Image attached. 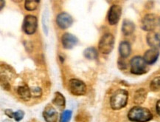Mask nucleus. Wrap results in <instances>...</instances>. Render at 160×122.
I'll list each match as a JSON object with an SVG mask.
<instances>
[{"label": "nucleus", "instance_id": "nucleus-8", "mask_svg": "<svg viewBox=\"0 0 160 122\" xmlns=\"http://www.w3.org/2000/svg\"><path fill=\"white\" fill-rule=\"evenodd\" d=\"M122 15V8L118 5L111 6L108 13V22L111 25H115L119 22Z\"/></svg>", "mask_w": 160, "mask_h": 122}, {"label": "nucleus", "instance_id": "nucleus-27", "mask_svg": "<svg viewBox=\"0 0 160 122\" xmlns=\"http://www.w3.org/2000/svg\"><path fill=\"white\" fill-rule=\"evenodd\" d=\"M1 85L3 89H5V90H10V88H11V85H10V84L8 83V81L6 80L5 78H4V80L2 78H1Z\"/></svg>", "mask_w": 160, "mask_h": 122}, {"label": "nucleus", "instance_id": "nucleus-24", "mask_svg": "<svg viewBox=\"0 0 160 122\" xmlns=\"http://www.w3.org/2000/svg\"><path fill=\"white\" fill-rule=\"evenodd\" d=\"M30 91H31V95L34 98H38L41 97L42 95V89L38 87H36V88H30Z\"/></svg>", "mask_w": 160, "mask_h": 122}, {"label": "nucleus", "instance_id": "nucleus-29", "mask_svg": "<svg viewBox=\"0 0 160 122\" xmlns=\"http://www.w3.org/2000/svg\"><path fill=\"white\" fill-rule=\"evenodd\" d=\"M156 109H157V113L158 115H160V100L157 101V105H156Z\"/></svg>", "mask_w": 160, "mask_h": 122}, {"label": "nucleus", "instance_id": "nucleus-13", "mask_svg": "<svg viewBox=\"0 0 160 122\" xmlns=\"http://www.w3.org/2000/svg\"><path fill=\"white\" fill-rule=\"evenodd\" d=\"M159 56V51L158 50V49L151 48L150 50H148L145 53L143 59H144L145 61L146 62L147 65H153V64L157 61Z\"/></svg>", "mask_w": 160, "mask_h": 122}, {"label": "nucleus", "instance_id": "nucleus-21", "mask_svg": "<svg viewBox=\"0 0 160 122\" xmlns=\"http://www.w3.org/2000/svg\"><path fill=\"white\" fill-rule=\"evenodd\" d=\"M42 26L44 34L48 35L49 31V12L48 11V10H46V11L44 10V13H43Z\"/></svg>", "mask_w": 160, "mask_h": 122}, {"label": "nucleus", "instance_id": "nucleus-1", "mask_svg": "<svg viewBox=\"0 0 160 122\" xmlns=\"http://www.w3.org/2000/svg\"><path fill=\"white\" fill-rule=\"evenodd\" d=\"M128 118L133 122H148L153 119V114L145 107L136 106L129 110Z\"/></svg>", "mask_w": 160, "mask_h": 122}, {"label": "nucleus", "instance_id": "nucleus-19", "mask_svg": "<svg viewBox=\"0 0 160 122\" xmlns=\"http://www.w3.org/2000/svg\"><path fill=\"white\" fill-rule=\"evenodd\" d=\"M83 55L85 58L89 60H95L98 57V52L95 47H89L84 50Z\"/></svg>", "mask_w": 160, "mask_h": 122}, {"label": "nucleus", "instance_id": "nucleus-25", "mask_svg": "<svg viewBox=\"0 0 160 122\" xmlns=\"http://www.w3.org/2000/svg\"><path fill=\"white\" fill-rule=\"evenodd\" d=\"M24 116V112L23 110H18L16 112H14L13 115V119L16 121H20L23 119Z\"/></svg>", "mask_w": 160, "mask_h": 122}, {"label": "nucleus", "instance_id": "nucleus-15", "mask_svg": "<svg viewBox=\"0 0 160 122\" xmlns=\"http://www.w3.org/2000/svg\"><path fill=\"white\" fill-rule=\"evenodd\" d=\"M148 92L144 88H139L135 92L134 96V103L137 105H140L145 102L147 98Z\"/></svg>", "mask_w": 160, "mask_h": 122}, {"label": "nucleus", "instance_id": "nucleus-28", "mask_svg": "<svg viewBox=\"0 0 160 122\" xmlns=\"http://www.w3.org/2000/svg\"><path fill=\"white\" fill-rule=\"evenodd\" d=\"M5 114L7 115L8 117L11 118H13V115H14V112L12 110V109H6L5 110Z\"/></svg>", "mask_w": 160, "mask_h": 122}, {"label": "nucleus", "instance_id": "nucleus-2", "mask_svg": "<svg viewBox=\"0 0 160 122\" xmlns=\"http://www.w3.org/2000/svg\"><path fill=\"white\" fill-rule=\"evenodd\" d=\"M128 99V91L123 89L118 90L112 94L110 98L111 107L114 110H118L126 106Z\"/></svg>", "mask_w": 160, "mask_h": 122}, {"label": "nucleus", "instance_id": "nucleus-3", "mask_svg": "<svg viewBox=\"0 0 160 122\" xmlns=\"http://www.w3.org/2000/svg\"><path fill=\"white\" fill-rule=\"evenodd\" d=\"M130 68L131 73L134 75H142L148 73V67L142 57L137 56L133 57L130 61Z\"/></svg>", "mask_w": 160, "mask_h": 122}, {"label": "nucleus", "instance_id": "nucleus-9", "mask_svg": "<svg viewBox=\"0 0 160 122\" xmlns=\"http://www.w3.org/2000/svg\"><path fill=\"white\" fill-rule=\"evenodd\" d=\"M56 23L61 29L65 30L72 26L73 23V18L70 14L62 12L56 16Z\"/></svg>", "mask_w": 160, "mask_h": 122}, {"label": "nucleus", "instance_id": "nucleus-22", "mask_svg": "<svg viewBox=\"0 0 160 122\" xmlns=\"http://www.w3.org/2000/svg\"><path fill=\"white\" fill-rule=\"evenodd\" d=\"M150 89L151 91L157 92L160 90V76H157L150 83Z\"/></svg>", "mask_w": 160, "mask_h": 122}, {"label": "nucleus", "instance_id": "nucleus-31", "mask_svg": "<svg viewBox=\"0 0 160 122\" xmlns=\"http://www.w3.org/2000/svg\"><path fill=\"white\" fill-rule=\"evenodd\" d=\"M159 26H160V18L159 19Z\"/></svg>", "mask_w": 160, "mask_h": 122}, {"label": "nucleus", "instance_id": "nucleus-30", "mask_svg": "<svg viewBox=\"0 0 160 122\" xmlns=\"http://www.w3.org/2000/svg\"><path fill=\"white\" fill-rule=\"evenodd\" d=\"M0 3H1V8H0V10H2V8H3V6H5V5H3V4L4 5H5V1H2V0H1V1H0Z\"/></svg>", "mask_w": 160, "mask_h": 122}, {"label": "nucleus", "instance_id": "nucleus-20", "mask_svg": "<svg viewBox=\"0 0 160 122\" xmlns=\"http://www.w3.org/2000/svg\"><path fill=\"white\" fill-rule=\"evenodd\" d=\"M39 3L38 0H27L24 2V8L28 11H35Z\"/></svg>", "mask_w": 160, "mask_h": 122}, {"label": "nucleus", "instance_id": "nucleus-17", "mask_svg": "<svg viewBox=\"0 0 160 122\" xmlns=\"http://www.w3.org/2000/svg\"><path fill=\"white\" fill-rule=\"evenodd\" d=\"M135 24L134 22L128 19H125L122 24V32L125 36H130L134 33Z\"/></svg>", "mask_w": 160, "mask_h": 122}, {"label": "nucleus", "instance_id": "nucleus-4", "mask_svg": "<svg viewBox=\"0 0 160 122\" xmlns=\"http://www.w3.org/2000/svg\"><path fill=\"white\" fill-rule=\"evenodd\" d=\"M114 46V37L112 34H106L100 38L98 49L102 54L108 55L112 52Z\"/></svg>", "mask_w": 160, "mask_h": 122}, {"label": "nucleus", "instance_id": "nucleus-23", "mask_svg": "<svg viewBox=\"0 0 160 122\" xmlns=\"http://www.w3.org/2000/svg\"><path fill=\"white\" fill-rule=\"evenodd\" d=\"M72 115V112L71 110L67 109V110L63 111L61 114L59 122H69L71 120Z\"/></svg>", "mask_w": 160, "mask_h": 122}, {"label": "nucleus", "instance_id": "nucleus-10", "mask_svg": "<svg viewBox=\"0 0 160 122\" xmlns=\"http://www.w3.org/2000/svg\"><path fill=\"white\" fill-rule=\"evenodd\" d=\"M78 42V39L74 35L69 33H65L61 36V43L64 49H72L75 46Z\"/></svg>", "mask_w": 160, "mask_h": 122}, {"label": "nucleus", "instance_id": "nucleus-12", "mask_svg": "<svg viewBox=\"0 0 160 122\" xmlns=\"http://www.w3.org/2000/svg\"><path fill=\"white\" fill-rule=\"evenodd\" d=\"M43 117L47 122H57L58 119V113L54 107L48 105L43 111Z\"/></svg>", "mask_w": 160, "mask_h": 122}, {"label": "nucleus", "instance_id": "nucleus-11", "mask_svg": "<svg viewBox=\"0 0 160 122\" xmlns=\"http://www.w3.org/2000/svg\"><path fill=\"white\" fill-rule=\"evenodd\" d=\"M147 42L150 47L153 49H158L160 47V30H153L149 32L146 37Z\"/></svg>", "mask_w": 160, "mask_h": 122}, {"label": "nucleus", "instance_id": "nucleus-18", "mask_svg": "<svg viewBox=\"0 0 160 122\" xmlns=\"http://www.w3.org/2000/svg\"><path fill=\"white\" fill-rule=\"evenodd\" d=\"M52 104L57 106L60 109H63L66 106V98L60 92H55L54 98L52 99Z\"/></svg>", "mask_w": 160, "mask_h": 122}, {"label": "nucleus", "instance_id": "nucleus-16", "mask_svg": "<svg viewBox=\"0 0 160 122\" xmlns=\"http://www.w3.org/2000/svg\"><path fill=\"white\" fill-rule=\"evenodd\" d=\"M17 93L20 98L24 101H28L31 98V91L30 88H28L27 85L19 86L17 88Z\"/></svg>", "mask_w": 160, "mask_h": 122}, {"label": "nucleus", "instance_id": "nucleus-7", "mask_svg": "<svg viewBox=\"0 0 160 122\" xmlns=\"http://www.w3.org/2000/svg\"><path fill=\"white\" fill-rule=\"evenodd\" d=\"M38 27V19L35 16L27 15L24 19L22 30L28 35H32L36 31Z\"/></svg>", "mask_w": 160, "mask_h": 122}, {"label": "nucleus", "instance_id": "nucleus-5", "mask_svg": "<svg viewBox=\"0 0 160 122\" xmlns=\"http://www.w3.org/2000/svg\"><path fill=\"white\" fill-rule=\"evenodd\" d=\"M159 24V19L153 13H148L142 18L141 22V28L143 30L151 32L154 30Z\"/></svg>", "mask_w": 160, "mask_h": 122}, {"label": "nucleus", "instance_id": "nucleus-6", "mask_svg": "<svg viewBox=\"0 0 160 122\" xmlns=\"http://www.w3.org/2000/svg\"><path fill=\"white\" fill-rule=\"evenodd\" d=\"M69 90L74 96H83L87 92V85L83 81L78 78H71L69 82Z\"/></svg>", "mask_w": 160, "mask_h": 122}, {"label": "nucleus", "instance_id": "nucleus-14", "mask_svg": "<svg viewBox=\"0 0 160 122\" xmlns=\"http://www.w3.org/2000/svg\"><path fill=\"white\" fill-rule=\"evenodd\" d=\"M131 47L130 43L128 41H122L120 43L119 45V53L121 58L126 59L128 58L131 54Z\"/></svg>", "mask_w": 160, "mask_h": 122}, {"label": "nucleus", "instance_id": "nucleus-26", "mask_svg": "<svg viewBox=\"0 0 160 122\" xmlns=\"http://www.w3.org/2000/svg\"><path fill=\"white\" fill-rule=\"evenodd\" d=\"M118 67L122 70H126L127 69V67H128L126 61H125V59H122V58H120V59L118 60Z\"/></svg>", "mask_w": 160, "mask_h": 122}]
</instances>
